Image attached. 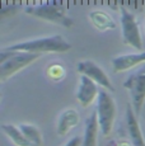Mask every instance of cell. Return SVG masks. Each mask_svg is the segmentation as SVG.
I'll return each instance as SVG.
<instances>
[{
    "instance_id": "6da1fadb",
    "label": "cell",
    "mask_w": 145,
    "mask_h": 146,
    "mask_svg": "<svg viewBox=\"0 0 145 146\" xmlns=\"http://www.w3.org/2000/svg\"><path fill=\"white\" fill-rule=\"evenodd\" d=\"M70 48L71 44L60 35L35 38V40L19 42V43H14L12 46L3 47V50H5V51L29 52V53H37V55H42V53H63V52H68Z\"/></svg>"
},
{
    "instance_id": "7a4b0ae2",
    "label": "cell",
    "mask_w": 145,
    "mask_h": 146,
    "mask_svg": "<svg viewBox=\"0 0 145 146\" xmlns=\"http://www.w3.org/2000/svg\"><path fill=\"white\" fill-rule=\"evenodd\" d=\"M24 13L28 14V15L36 17V18L43 19V21L50 22V23L63 26L65 28H70L74 24L72 18H70L66 13V8L64 7V4L59 1L31 5V7L26 8Z\"/></svg>"
},
{
    "instance_id": "3957f363",
    "label": "cell",
    "mask_w": 145,
    "mask_h": 146,
    "mask_svg": "<svg viewBox=\"0 0 145 146\" xmlns=\"http://www.w3.org/2000/svg\"><path fill=\"white\" fill-rule=\"evenodd\" d=\"M41 55L29 52H12L1 48L0 51V80L7 81L18 71L35 62Z\"/></svg>"
},
{
    "instance_id": "277c9868",
    "label": "cell",
    "mask_w": 145,
    "mask_h": 146,
    "mask_svg": "<svg viewBox=\"0 0 145 146\" xmlns=\"http://www.w3.org/2000/svg\"><path fill=\"white\" fill-rule=\"evenodd\" d=\"M97 117H98L99 130L104 137H108L112 132L116 117V103L108 90H99L97 98Z\"/></svg>"
},
{
    "instance_id": "5b68a950",
    "label": "cell",
    "mask_w": 145,
    "mask_h": 146,
    "mask_svg": "<svg viewBox=\"0 0 145 146\" xmlns=\"http://www.w3.org/2000/svg\"><path fill=\"white\" fill-rule=\"evenodd\" d=\"M124 86L129 90L134 111L139 114L145 106V64L125 80Z\"/></svg>"
},
{
    "instance_id": "8992f818",
    "label": "cell",
    "mask_w": 145,
    "mask_h": 146,
    "mask_svg": "<svg viewBox=\"0 0 145 146\" xmlns=\"http://www.w3.org/2000/svg\"><path fill=\"white\" fill-rule=\"evenodd\" d=\"M121 27L122 42L143 52V38L140 35L136 17L129 12L126 8H121Z\"/></svg>"
},
{
    "instance_id": "52a82bcc",
    "label": "cell",
    "mask_w": 145,
    "mask_h": 146,
    "mask_svg": "<svg viewBox=\"0 0 145 146\" xmlns=\"http://www.w3.org/2000/svg\"><path fill=\"white\" fill-rule=\"evenodd\" d=\"M76 70L80 75L92 79L96 84L101 85L108 92H115V86L112 85V81L110 80L108 75L104 72L99 65H97L94 61L90 60H83L76 64Z\"/></svg>"
},
{
    "instance_id": "ba28073f",
    "label": "cell",
    "mask_w": 145,
    "mask_h": 146,
    "mask_svg": "<svg viewBox=\"0 0 145 146\" xmlns=\"http://www.w3.org/2000/svg\"><path fill=\"white\" fill-rule=\"evenodd\" d=\"M79 81L80 83L76 92V99L83 108H87L94 102L96 98H98L99 94L98 84H96L92 79L84 76V75H80Z\"/></svg>"
},
{
    "instance_id": "9c48e42d",
    "label": "cell",
    "mask_w": 145,
    "mask_h": 146,
    "mask_svg": "<svg viewBox=\"0 0 145 146\" xmlns=\"http://www.w3.org/2000/svg\"><path fill=\"white\" fill-rule=\"evenodd\" d=\"M126 128L131 144L134 146H145V140L138 118H136V113L132 108V104L130 103L126 106Z\"/></svg>"
},
{
    "instance_id": "30bf717a",
    "label": "cell",
    "mask_w": 145,
    "mask_h": 146,
    "mask_svg": "<svg viewBox=\"0 0 145 146\" xmlns=\"http://www.w3.org/2000/svg\"><path fill=\"white\" fill-rule=\"evenodd\" d=\"M143 62H145V51L117 56V57H113L112 61H111V64H112V70L116 74L117 72L130 70Z\"/></svg>"
},
{
    "instance_id": "8fae6325",
    "label": "cell",
    "mask_w": 145,
    "mask_h": 146,
    "mask_svg": "<svg viewBox=\"0 0 145 146\" xmlns=\"http://www.w3.org/2000/svg\"><path fill=\"white\" fill-rule=\"evenodd\" d=\"M79 121H80V116L76 109H66V111H64V113L60 116L57 122V127H56L57 135L61 137L66 136L72 128L79 125Z\"/></svg>"
},
{
    "instance_id": "7c38bea8",
    "label": "cell",
    "mask_w": 145,
    "mask_h": 146,
    "mask_svg": "<svg viewBox=\"0 0 145 146\" xmlns=\"http://www.w3.org/2000/svg\"><path fill=\"white\" fill-rule=\"evenodd\" d=\"M99 131L98 117L97 112H92V114L87 118L84 128V137H83L82 146H97V135Z\"/></svg>"
},
{
    "instance_id": "4fadbf2b",
    "label": "cell",
    "mask_w": 145,
    "mask_h": 146,
    "mask_svg": "<svg viewBox=\"0 0 145 146\" xmlns=\"http://www.w3.org/2000/svg\"><path fill=\"white\" fill-rule=\"evenodd\" d=\"M89 19L93 23V26L97 28L98 31H108V29H113L116 27L115 21L112 19V17L108 13L103 12V10H93L89 13Z\"/></svg>"
},
{
    "instance_id": "5bb4252c",
    "label": "cell",
    "mask_w": 145,
    "mask_h": 146,
    "mask_svg": "<svg viewBox=\"0 0 145 146\" xmlns=\"http://www.w3.org/2000/svg\"><path fill=\"white\" fill-rule=\"evenodd\" d=\"M1 130H3V132L12 140V142L14 145H17V146H32L28 142V140L26 139V136L23 135V132L21 131L19 126L10 125V123H4V125H1Z\"/></svg>"
},
{
    "instance_id": "9a60e30c",
    "label": "cell",
    "mask_w": 145,
    "mask_h": 146,
    "mask_svg": "<svg viewBox=\"0 0 145 146\" xmlns=\"http://www.w3.org/2000/svg\"><path fill=\"white\" fill-rule=\"evenodd\" d=\"M19 128L32 146H43V139L40 128L32 123H21Z\"/></svg>"
},
{
    "instance_id": "2e32d148",
    "label": "cell",
    "mask_w": 145,
    "mask_h": 146,
    "mask_svg": "<svg viewBox=\"0 0 145 146\" xmlns=\"http://www.w3.org/2000/svg\"><path fill=\"white\" fill-rule=\"evenodd\" d=\"M65 74H66V70L61 64H57V62H54L51 65L47 66L46 69V75L50 80L52 81H60L65 78Z\"/></svg>"
},
{
    "instance_id": "e0dca14e",
    "label": "cell",
    "mask_w": 145,
    "mask_h": 146,
    "mask_svg": "<svg viewBox=\"0 0 145 146\" xmlns=\"http://www.w3.org/2000/svg\"><path fill=\"white\" fill-rule=\"evenodd\" d=\"M82 142L83 141L79 136H75V137H72L71 140H69L64 146H82Z\"/></svg>"
},
{
    "instance_id": "ac0fdd59",
    "label": "cell",
    "mask_w": 145,
    "mask_h": 146,
    "mask_svg": "<svg viewBox=\"0 0 145 146\" xmlns=\"http://www.w3.org/2000/svg\"><path fill=\"white\" fill-rule=\"evenodd\" d=\"M144 111H145V106H144Z\"/></svg>"
}]
</instances>
